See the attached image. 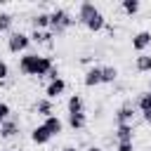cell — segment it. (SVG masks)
<instances>
[{"label": "cell", "mask_w": 151, "mask_h": 151, "mask_svg": "<svg viewBox=\"0 0 151 151\" xmlns=\"http://www.w3.org/2000/svg\"><path fill=\"white\" fill-rule=\"evenodd\" d=\"M47 130H50V134L52 137H57V134H61L64 132V123H61V118L59 116H50V118H45V123H42Z\"/></svg>", "instance_id": "cell-17"}, {"label": "cell", "mask_w": 151, "mask_h": 151, "mask_svg": "<svg viewBox=\"0 0 151 151\" xmlns=\"http://www.w3.org/2000/svg\"><path fill=\"white\" fill-rule=\"evenodd\" d=\"M142 118H144V123H146V125H151V109H149V111H144V113H142Z\"/></svg>", "instance_id": "cell-28"}, {"label": "cell", "mask_w": 151, "mask_h": 151, "mask_svg": "<svg viewBox=\"0 0 151 151\" xmlns=\"http://www.w3.org/2000/svg\"><path fill=\"white\" fill-rule=\"evenodd\" d=\"M19 127H21L19 118H17V116H9V118L2 120V125H0V137H2V139H14V137L19 134Z\"/></svg>", "instance_id": "cell-6"}, {"label": "cell", "mask_w": 151, "mask_h": 151, "mask_svg": "<svg viewBox=\"0 0 151 151\" xmlns=\"http://www.w3.org/2000/svg\"><path fill=\"white\" fill-rule=\"evenodd\" d=\"M64 90H66V80H64V78H57V80L47 83V87H45V97H47V99H57L59 94H64Z\"/></svg>", "instance_id": "cell-9"}, {"label": "cell", "mask_w": 151, "mask_h": 151, "mask_svg": "<svg viewBox=\"0 0 151 151\" xmlns=\"http://www.w3.org/2000/svg\"><path fill=\"white\" fill-rule=\"evenodd\" d=\"M66 109H68V113H85V101H83V97H80L78 92L71 94L68 101H66Z\"/></svg>", "instance_id": "cell-16"}, {"label": "cell", "mask_w": 151, "mask_h": 151, "mask_svg": "<svg viewBox=\"0 0 151 151\" xmlns=\"http://www.w3.org/2000/svg\"><path fill=\"white\" fill-rule=\"evenodd\" d=\"M5 151H14V149H5Z\"/></svg>", "instance_id": "cell-33"}, {"label": "cell", "mask_w": 151, "mask_h": 151, "mask_svg": "<svg viewBox=\"0 0 151 151\" xmlns=\"http://www.w3.org/2000/svg\"><path fill=\"white\" fill-rule=\"evenodd\" d=\"M52 31H31V42H35V45H47V47H52Z\"/></svg>", "instance_id": "cell-15"}, {"label": "cell", "mask_w": 151, "mask_h": 151, "mask_svg": "<svg viewBox=\"0 0 151 151\" xmlns=\"http://www.w3.org/2000/svg\"><path fill=\"white\" fill-rule=\"evenodd\" d=\"M87 151H104V149H101V146H90Z\"/></svg>", "instance_id": "cell-30"}, {"label": "cell", "mask_w": 151, "mask_h": 151, "mask_svg": "<svg viewBox=\"0 0 151 151\" xmlns=\"http://www.w3.org/2000/svg\"><path fill=\"white\" fill-rule=\"evenodd\" d=\"M134 68L139 73H151V54H137L134 57Z\"/></svg>", "instance_id": "cell-20"}, {"label": "cell", "mask_w": 151, "mask_h": 151, "mask_svg": "<svg viewBox=\"0 0 151 151\" xmlns=\"http://www.w3.org/2000/svg\"><path fill=\"white\" fill-rule=\"evenodd\" d=\"M134 109H137V111H142V113L151 109V90L139 92V97H137V101H134Z\"/></svg>", "instance_id": "cell-21"}, {"label": "cell", "mask_w": 151, "mask_h": 151, "mask_svg": "<svg viewBox=\"0 0 151 151\" xmlns=\"http://www.w3.org/2000/svg\"><path fill=\"white\" fill-rule=\"evenodd\" d=\"M14 26V17L9 12H0V33H12Z\"/></svg>", "instance_id": "cell-22"}, {"label": "cell", "mask_w": 151, "mask_h": 151, "mask_svg": "<svg viewBox=\"0 0 151 151\" xmlns=\"http://www.w3.org/2000/svg\"><path fill=\"white\" fill-rule=\"evenodd\" d=\"M151 47V31H137L132 35V50L137 54H144Z\"/></svg>", "instance_id": "cell-7"}, {"label": "cell", "mask_w": 151, "mask_h": 151, "mask_svg": "<svg viewBox=\"0 0 151 151\" xmlns=\"http://www.w3.org/2000/svg\"><path fill=\"white\" fill-rule=\"evenodd\" d=\"M0 35H2V33H0Z\"/></svg>", "instance_id": "cell-34"}, {"label": "cell", "mask_w": 151, "mask_h": 151, "mask_svg": "<svg viewBox=\"0 0 151 151\" xmlns=\"http://www.w3.org/2000/svg\"><path fill=\"white\" fill-rule=\"evenodd\" d=\"M73 24H76V19L71 17L68 9L54 7V9L50 12V31H52V35H64Z\"/></svg>", "instance_id": "cell-2"}, {"label": "cell", "mask_w": 151, "mask_h": 151, "mask_svg": "<svg viewBox=\"0 0 151 151\" xmlns=\"http://www.w3.org/2000/svg\"><path fill=\"white\" fill-rule=\"evenodd\" d=\"M85 125H87V116L85 113H68V127L71 130H85Z\"/></svg>", "instance_id": "cell-19"}, {"label": "cell", "mask_w": 151, "mask_h": 151, "mask_svg": "<svg viewBox=\"0 0 151 151\" xmlns=\"http://www.w3.org/2000/svg\"><path fill=\"white\" fill-rule=\"evenodd\" d=\"M50 139H52V134H50V130H47L45 125H35V127L31 130V142H33V144L42 146V144H47Z\"/></svg>", "instance_id": "cell-10"}, {"label": "cell", "mask_w": 151, "mask_h": 151, "mask_svg": "<svg viewBox=\"0 0 151 151\" xmlns=\"http://www.w3.org/2000/svg\"><path fill=\"white\" fill-rule=\"evenodd\" d=\"M45 78H47L50 83H52V80H57V78H61V76H59V68H57V66H52V68H50V73H47Z\"/></svg>", "instance_id": "cell-26"}, {"label": "cell", "mask_w": 151, "mask_h": 151, "mask_svg": "<svg viewBox=\"0 0 151 151\" xmlns=\"http://www.w3.org/2000/svg\"><path fill=\"white\" fill-rule=\"evenodd\" d=\"M83 83H85V87H97V85H101V66H90V68L85 71V76H83Z\"/></svg>", "instance_id": "cell-8"}, {"label": "cell", "mask_w": 151, "mask_h": 151, "mask_svg": "<svg viewBox=\"0 0 151 151\" xmlns=\"http://www.w3.org/2000/svg\"><path fill=\"white\" fill-rule=\"evenodd\" d=\"M116 142L123 144V142H132L134 139V125H116Z\"/></svg>", "instance_id": "cell-11"}, {"label": "cell", "mask_w": 151, "mask_h": 151, "mask_svg": "<svg viewBox=\"0 0 151 151\" xmlns=\"http://www.w3.org/2000/svg\"><path fill=\"white\" fill-rule=\"evenodd\" d=\"M52 66H54L52 57H45V54H38V52H26L19 59V71L24 76H38V78H42V76L50 73Z\"/></svg>", "instance_id": "cell-1"}, {"label": "cell", "mask_w": 151, "mask_h": 151, "mask_svg": "<svg viewBox=\"0 0 151 151\" xmlns=\"http://www.w3.org/2000/svg\"><path fill=\"white\" fill-rule=\"evenodd\" d=\"M0 125H2V123H0Z\"/></svg>", "instance_id": "cell-35"}, {"label": "cell", "mask_w": 151, "mask_h": 151, "mask_svg": "<svg viewBox=\"0 0 151 151\" xmlns=\"http://www.w3.org/2000/svg\"><path fill=\"white\" fill-rule=\"evenodd\" d=\"M28 45H31V35L24 33V31H12L9 38H7V50H9L12 54H19V52L26 54Z\"/></svg>", "instance_id": "cell-3"}, {"label": "cell", "mask_w": 151, "mask_h": 151, "mask_svg": "<svg viewBox=\"0 0 151 151\" xmlns=\"http://www.w3.org/2000/svg\"><path fill=\"white\" fill-rule=\"evenodd\" d=\"M120 7H123V12H125L127 17H134V14L139 12L142 2H139V0H123V2H120Z\"/></svg>", "instance_id": "cell-23"}, {"label": "cell", "mask_w": 151, "mask_h": 151, "mask_svg": "<svg viewBox=\"0 0 151 151\" xmlns=\"http://www.w3.org/2000/svg\"><path fill=\"white\" fill-rule=\"evenodd\" d=\"M80 64H92V57H90V54H85V57H80Z\"/></svg>", "instance_id": "cell-29"}, {"label": "cell", "mask_w": 151, "mask_h": 151, "mask_svg": "<svg viewBox=\"0 0 151 151\" xmlns=\"http://www.w3.org/2000/svg\"><path fill=\"white\" fill-rule=\"evenodd\" d=\"M116 151H134V144L132 142H123V144L116 146Z\"/></svg>", "instance_id": "cell-27"}, {"label": "cell", "mask_w": 151, "mask_h": 151, "mask_svg": "<svg viewBox=\"0 0 151 151\" xmlns=\"http://www.w3.org/2000/svg\"><path fill=\"white\" fill-rule=\"evenodd\" d=\"M134 116H137L134 104H132V101H125V104H120V106L116 109L113 120H116V125H132V123H134Z\"/></svg>", "instance_id": "cell-4"}, {"label": "cell", "mask_w": 151, "mask_h": 151, "mask_svg": "<svg viewBox=\"0 0 151 151\" xmlns=\"http://www.w3.org/2000/svg\"><path fill=\"white\" fill-rule=\"evenodd\" d=\"M9 78V66H7V61L5 59H0V83L2 80H7Z\"/></svg>", "instance_id": "cell-24"}, {"label": "cell", "mask_w": 151, "mask_h": 151, "mask_svg": "<svg viewBox=\"0 0 151 151\" xmlns=\"http://www.w3.org/2000/svg\"><path fill=\"white\" fill-rule=\"evenodd\" d=\"M85 28H87V31H92V33L104 31V28H106V17H104L101 12H97V14H94V17H92V19L85 24Z\"/></svg>", "instance_id": "cell-14"}, {"label": "cell", "mask_w": 151, "mask_h": 151, "mask_svg": "<svg viewBox=\"0 0 151 151\" xmlns=\"http://www.w3.org/2000/svg\"><path fill=\"white\" fill-rule=\"evenodd\" d=\"M61 151H78V149H76V146H64Z\"/></svg>", "instance_id": "cell-31"}, {"label": "cell", "mask_w": 151, "mask_h": 151, "mask_svg": "<svg viewBox=\"0 0 151 151\" xmlns=\"http://www.w3.org/2000/svg\"><path fill=\"white\" fill-rule=\"evenodd\" d=\"M116 80H118V68L111 64L101 66V85H113Z\"/></svg>", "instance_id": "cell-18"}, {"label": "cell", "mask_w": 151, "mask_h": 151, "mask_svg": "<svg viewBox=\"0 0 151 151\" xmlns=\"http://www.w3.org/2000/svg\"><path fill=\"white\" fill-rule=\"evenodd\" d=\"M149 90H151V80H149Z\"/></svg>", "instance_id": "cell-32"}, {"label": "cell", "mask_w": 151, "mask_h": 151, "mask_svg": "<svg viewBox=\"0 0 151 151\" xmlns=\"http://www.w3.org/2000/svg\"><path fill=\"white\" fill-rule=\"evenodd\" d=\"M97 12H99V7H97L92 0H83V2L78 5V19H76V21L85 26V24H87V21H90V19H92Z\"/></svg>", "instance_id": "cell-5"}, {"label": "cell", "mask_w": 151, "mask_h": 151, "mask_svg": "<svg viewBox=\"0 0 151 151\" xmlns=\"http://www.w3.org/2000/svg\"><path fill=\"white\" fill-rule=\"evenodd\" d=\"M9 116H12V113H9V106H7L5 101H0V123H2V120H7Z\"/></svg>", "instance_id": "cell-25"}, {"label": "cell", "mask_w": 151, "mask_h": 151, "mask_svg": "<svg viewBox=\"0 0 151 151\" xmlns=\"http://www.w3.org/2000/svg\"><path fill=\"white\" fill-rule=\"evenodd\" d=\"M33 109H35V113H40V116H45V118H50V116H54V104H52V99H47V97H42V99H38Z\"/></svg>", "instance_id": "cell-13"}, {"label": "cell", "mask_w": 151, "mask_h": 151, "mask_svg": "<svg viewBox=\"0 0 151 151\" xmlns=\"http://www.w3.org/2000/svg\"><path fill=\"white\" fill-rule=\"evenodd\" d=\"M31 26L33 31H47L50 28V12H38L31 17Z\"/></svg>", "instance_id": "cell-12"}]
</instances>
